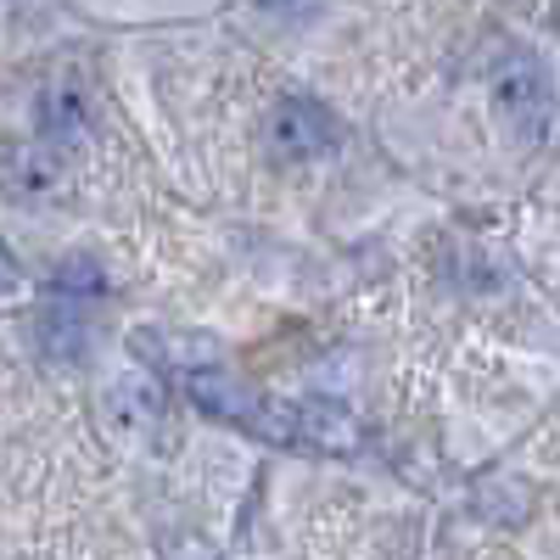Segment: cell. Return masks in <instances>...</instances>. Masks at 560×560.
Instances as JSON below:
<instances>
[{
	"instance_id": "obj_1",
	"label": "cell",
	"mask_w": 560,
	"mask_h": 560,
	"mask_svg": "<svg viewBox=\"0 0 560 560\" xmlns=\"http://www.w3.org/2000/svg\"><path fill=\"white\" fill-rule=\"evenodd\" d=\"M337 140H342V129H337L331 107H319L314 96H287V102L269 107L264 147H269V158H280V163L325 158V152H337Z\"/></svg>"
},
{
	"instance_id": "obj_2",
	"label": "cell",
	"mask_w": 560,
	"mask_h": 560,
	"mask_svg": "<svg viewBox=\"0 0 560 560\" xmlns=\"http://www.w3.org/2000/svg\"><path fill=\"white\" fill-rule=\"evenodd\" d=\"M493 96H499V113L510 118L522 140H544L549 124H555V90H549V73L533 62V57H516L504 62L499 79H493Z\"/></svg>"
},
{
	"instance_id": "obj_3",
	"label": "cell",
	"mask_w": 560,
	"mask_h": 560,
	"mask_svg": "<svg viewBox=\"0 0 560 560\" xmlns=\"http://www.w3.org/2000/svg\"><path fill=\"white\" fill-rule=\"evenodd\" d=\"M280 443H314V448H353L359 443V420L342 404H280Z\"/></svg>"
},
{
	"instance_id": "obj_4",
	"label": "cell",
	"mask_w": 560,
	"mask_h": 560,
	"mask_svg": "<svg viewBox=\"0 0 560 560\" xmlns=\"http://www.w3.org/2000/svg\"><path fill=\"white\" fill-rule=\"evenodd\" d=\"M90 298H62L51 292V303L39 308V342L51 359H84L90 353V314H84Z\"/></svg>"
},
{
	"instance_id": "obj_5",
	"label": "cell",
	"mask_w": 560,
	"mask_h": 560,
	"mask_svg": "<svg viewBox=\"0 0 560 560\" xmlns=\"http://www.w3.org/2000/svg\"><path fill=\"white\" fill-rule=\"evenodd\" d=\"M84 129V90L73 79H57V84H45L39 90V135L45 140H73Z\"/></svg>"
},
{
	"instance_id": "obj_6",
	"label": "cell",
	"mask_w": 560,
	"mask_h": 560,
	"mask_svg": "<svg viewBox=\"0 0 560 560\" xmlns=\"http://www.w3.org/2000/svg\"><path fill=\"white\" fill-rule=\"evenodd\" d=\"M107 409L124 420V427L147 432V427H158V420H163V393L152 382H118V393L107 398Z\"/></svg>"
},
{
	"instance_id": "obj_7",
	"label": "cell",
	"mask_w": 560,
	"mask_h": 560,
	"mask_svg": "<svg viewBox=\"0 0 560 560\" xmlns=\"http://www.w3.org/2000/svg\"><path fill=\"white\" fill-rule=\"evenodd\" d=\"M57 292H62V298H96V292H102V269L90 264V258L62 264V269H57Z\"/></svg>"
}]
</instances>
